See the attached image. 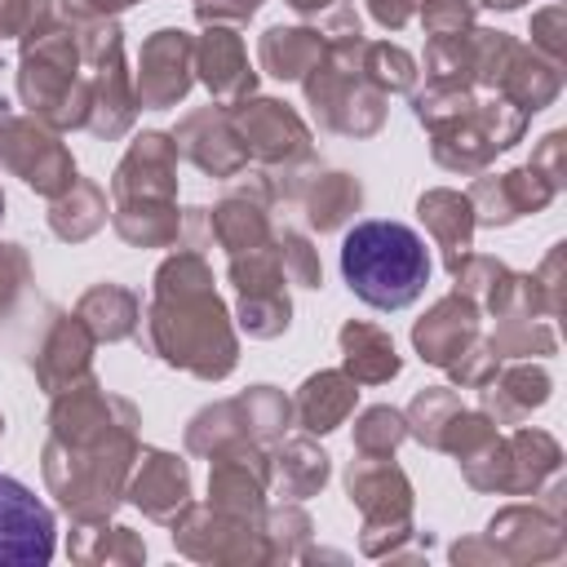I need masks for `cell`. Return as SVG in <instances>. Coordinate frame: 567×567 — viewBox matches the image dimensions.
Instances as JSON below:
<instances>
[{
    "mask_svg": "<svg viewBox=\"0 0 567 567\" xmlns=\"http://www.w3.org/2000/svg\"><path fill=\"white\" fill-rule=\"evenodd\" d=\"M0 213H4V199H0Z\"/></svg>",
    "mask_w": 567,
    "mask_h": 567,
    "instance_id": "3",
    "label": "cell"
},
{
    "mask_svg": "<svg viewBox=\"0 0 567 567\" xmlns=\"http://www.w3.org/2000/svg\"><path fill=\"white\" fill-rule=\"evenodd\" d=\"M341 275L359 301L377 310H403L430 279L425 239L403 221H359L341 239Z\"/></svg>",
    "mask_w": 567,
    "mask_h": 567,
    "instance_id": "1",
    "label": "cell"
},
{
    "mask_svg": "<svg viewBox=\"0 0 567 567\" xmlns=\"http://www.w3.org/2000/svg\"><path fill=\"white\" fill-rule=\"evenodd\" d=\"M53 558V514L49 505L0 474V567H44Z\"/></svg>",
    "mask_w": 567,
    "mask_h": 567,
    "instance_id": "2",
    "label": "cell"
}]
</instances>
